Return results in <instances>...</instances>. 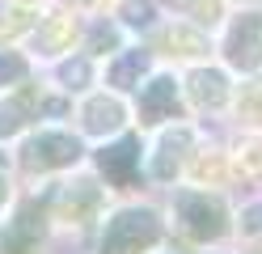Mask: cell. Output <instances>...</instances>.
<instances>
[{
    "instance_id": "52a82bcc",
    "label": "cell",
    "mask_w": 262,
    "mask_h": 254,
    "mask_svg": "<svg viewBox=\"0 0 262 254\" xmlns=\"http://www.w3.org/2000/svg\"><path fill=\"white\" fill-rule=\"evenodd\" d=\"M136 161H140V140H136V135H123L119 144H106L102 157H97L102 174H106L114 186H127L131 178H136Z\"/></svg>"
},
{
    "instance_id": "7c38bea8",
    "label": "cell",
    "mask_w": 262,
    "mask_h": 254,
    "mask_svg": "<svg viewBox=\"0 0 262 254\" xmlns=\"http://www.w3.org/2000/svg\"><path fill=\"white\" fill-rule=\"evenodd\" d=\"M76 34V17L72 13H51L47 22L38 26V47L42 51H63Z\"/></svg>"
},
{
    "instance_id": "277c9868",
    "label": "cell",
    "mask_w": 262,
    "mask_h": 254,
    "mask_svg": "<svg viewBox=\"0 0 262 254\" xmlns=\"http://www.w3.org/2000/svg\"><path fill=\"white\" fill-rule=\"evenodd\" d=\"M228 60H233L241 72H254V68L262 64V17L258 13H250V17L237 22L233 38H228Z\"/></svg>"
},
{
    "instance_id": "cb8c5ba5",
    "label": "cell",
    "mask_w": 262,
    "mask_h": 254,
    "mask_svg": "<svg viewBox=\"0 0 262 254\" xmlns=\"http://www.w3.org/2000/svg\"><path fill=\"white\" fill-rule=\"evenodd\" d=\"M241 229H245V233H262V208H250V212H245V216H241Z\"/></svg>"
},
{
    "instance_id": "d4e9b609",
    "label": "cell",
    "mask_w": 262,
    "mask_h": 254,
    "mask_svg": "<svg viewBox=\"0 0 262 254\" xmlns=\"http://www.w3.org/2000/svg\"><path fill=\"white\" fill-rule=\"evenodd\" d=\"M0 203H5V178H0Z\"/></svg>"
},
{
    "instance_id": "8992f818",
    "label": "cell",
    "mask_w": 262,
    "mask_h": 254,
    "mask_svg": "<svg viewBox=\"0 0 262 254\" xmlns=\"http://www.w3.org/2000/svg\"><path fill=\"white\" fill-rule=\"evenodd\" d=\"M38 233H42V208L38 203H26L17 212V220L5 229V237H0V250L5 254H34L38 250Z\"/></svg>"
},
{
    "instance_id": "5b68a950",
    "label": "cell",
    "mask_w": 262,
    "mask_h": 254,
    "mask_svg": "<svg viewBox=\"0 0 262 254\" xmlns=\"http://www.w3.org/2000/svg\"><path fill=\"white\" fill-rule=\"evenodd\" d=\"M97 203H102L97 186L76 182V186H59V195L51 199V208H55V216H59V220H68V225H85V220H93Z\"/></svg>"
},
{
    "instance_id": "ba28073f",
    "label": "cell",
    "mask_w": 262,
    "mask_h": 254,
    "mask_svg": "<svg viewBox=\"0 0 262 254\" xmlns=\"http://www.w3.org/2000/svg\"><path fill=\"white\" fill-rule=\"evenodd\" d=\"M140 110H144V119H169V114H178V85L169 76L148 81V89H144V97H140Z\"/></svg>"
},
{
    "instance_id": "603a6c76",
    "label": "cell",
    "mask_w": 262,
    "mask_h": 254,
    "mask_svg": "<svg viewBox=\"0 0 262 254\" xmlns=\"http://www.w3.org/2000/svg\"><path fill=\"white\" fill-rule=\"evenodd\" d=\"M106 47H114V30L110 26H97L93 30V51H106Z\"/></svg>"
},
{
    "instance_id": "3957f363",
    "label": "cell",
    "mask_w": 262,
    "mask_h": 254,
    "mask_svg": "<svg viewBox=\"0 0 262 254\" xmlns=\"http://www.w3.org/2000/svg\"><path fill=\"white\" fill-rule=\"evenodd\" d=\"M76 157H80V144L72 135H63V131H42L21 148L26 169H59V165H72Z\"/></svg>"
},
{
    "instance_id": "484cf974",
    "label": "cell",
    "mask_w": 262,
    "mask_h": 254,
    "mask_svg": "<svg viewBox=\"0 0 262 254\" xmlns=\"http://www.w3.org/2000/svg\"><path fill=\"white\" fill-rule=\"evenodd\" d=\"M0 22H5V13H0Z\"/></svg>"
},
{
    "instance_id": "7a4b0ae2",
    "label": "cell",
    "mask_w": 262,
    "mask_h": 254,
    "mask_svg": "<svg viewBox=\"0 0 262 254\" xmlns=\"http://www.w3.org/2000/svg\"><path fill=\"white\" fill-rule=\"evenodd\" d=\"M178 216L190 237L199 242H216V237L228 229V216H224V203L211 199V195H199V191H182L178 195Z\"/></svg>"
},
{
    "instance_id": "ffe728a7",
    "label": "cell",
    "mask_w": 262,
    "mask_h": 254,
    "mask_svg": "<svg viewBox=\"0 0 262 254\" xmlns=\"http://www.w3.org/2000/svg\"><path fill=\"white\" fill-rule=\"evenodd\" d=\"M123 22L127 26H148L152 22V5H148V0H131V5L123 9Z\"/></svg>"
},
{
    "instance_id": "9a60e30c",
    "label": "cell",
    "mask_w": 262,
    "mask_h": 254,
    "mask_svg": "<svg viewBox=\"0 0 262 254\" xmlns=\"http://www.w3.org/2000/svg\"><path fill=\"white\" fill-rule=\"evenodd\" d=\"M144 68H148V55H144V51H127V55L110 68V85H119V89H131V85L144 76Z\"/></svg>"
},
{
    "instance_id": "9c48e42d",
    "label": "cell",
    "mask_w": 262,
    "mask_h": 254,
    "mask_svg": "<svg viewBox=\"0 0 262 254\" xmlns=\"http://www.w3.org/2000/svg\"><path fill=\"white\" fill-rule=\"evenodd\" d=\"M190 97L199 102V106H224V97H228L224 72H216V68H199V72L190 76Z\"/></svg>"
},
{
    "instance_id": "6da1fadb",
    "label": "cell",
    "mask_w": 262,
    "mask_h": 254,
    "mask_svg": "<svg viewBox=\"0 0 262 254\" xmlns=\"http://www.w3.org/2000/svg\"><path fill=\"white\" fill-rule=\"evenodd\" d=\"M157 237H161V220H157L152 212L131 208V212H119V216L106 225L102 254H140V250H148Z\"/></svg>"
},
{
    "instance_id": "ac0fdd59",
    "label": "cell",
    "mask_w": 262,
    "mask_h": 254,
    "mask_svg": "<svg viewBox=\"0 0 262 254\" xmlns=\"http://www.w3.org/2000/svg\"><path fill=\"white\" fill-rule=\"evenodd\" d=\"M21 76H26V60L13 55V51H5V55H0V85H13Z\"/></svg>"
},
{
    "instance_id": "7402d4cb",
    "label": "cell",
    "mask_w": 262,
    "mask_h": 254,
    "mask_svg": "<svg viewBox=\"0 0 262 254\" xmlns=\"http://www.w3.org/2000/svg\"><path fill=\"white\" fill-rule=\"evenodd\" d=\"M194 178H220V161L216 157H203L199 165H194Z\"/></svg>"
},
{
    "instance_id": "5bb4252c",
    "label": "cell",
    "mask_w": 262,
    "mask_h": 254,
    "mask_svg": "<svg viewBox=\"0 0 262 254\" xmlns=\"http://www.w3.org/2000/svg\"><path fill=\"white\" fill-rule=\"evenodd\" d=\"M161 47H169V55H203L207 43L199 30H186V26H169L161 34Z\"/></svg>"
},
{
    "instance_id": "44dd1931",
    "label": "cell",
    "mask_w": 262,
    "mask_h": 254,
    "mask_svg": "<svg viewBox=\"0 0 262 254\" xmlns=\"http://www.w3.org/2000/svg\"><path fill=\"white\" fill-rule=\"evenodd\" d=\"M262 110V81H254V85H245V97H241V114H258Z\"/></svg>"
},
{
    "instance_id": "4fadbf2b",
    "label": "cell",
    "mask_w": 262,
    "mask_h": 254,
    "mask_svg": "<svg viewBox=\"0 0 262 254\" xmlns=\"http://www.w3.org/2000/svg\"><path fill=\"white\" fill-rule=\"evenodd\" d=\"M34 114V89H17L9 102H0V135H9V131H17L26 119Z\"/></svg>"
},
{
    "instance_id": "e0dca14e",
    "label": "cell",
    "mask_w": 262,
    "mask_h": 254,
    "mask_svg": "<svg viewBox=\"0 0 262 254\" xmlns=\"http://www.w3.org/2000/svg\"><path fill=\"white\" fill-rule=\"evenodd\" d=\"M182 9L194 13V22H220V0H182Z\"/></svg>"
},
{
    "instance_id": "2e32d148",
    "label": "cell",
    "mask_w": 262,
    "mask_h": 254,
    "mask_svg": "<svg viewBox=\"0 0 262 254\" xmlns=\"http://www.w3.org/2000/svg\"><path fill=\"white\" fill-rule=\"evenodd\" d=\"M237 169L241 178H262V140H245L237 148Z\"/></svg>"
},
{
    "instance_id": "d6986e66",
    "label": "cell",
    "mask_w": 262,
    "mask_h": 254,
    "mask_svg": "<svg viewBox=\"0 0 262 254\" xmlns=\"http://www.w3.org/2000/svg\"><path fill=\"white\" fill-rule=\"evenodd\" d=\"M59 76H63V85L80 89V85H89V64H85V60H68V64L59 68Z\"/></svg>"
},
{
    "instance_id": "30bf717a",
    "label": "cell",
    "mask_w": 262,
    "mask_h": 254,
    "mask_svg": "<svg viewBox=\"0 0 262 254\" xmlns=\"http://www.w3.org/2000/svg\"><path fill=\"white\" fill-rule=\"evenodd\" d=\"M186 148H190V131H186V127L169 131L165 140H161V148H157L152 174H157V178H173V169H178V161H182V152H186Z\"/></svg>"
},
{
    "instance_id": "8fae6325",
    "label": "cell",
    "mask_w": 262,
    "mask_h": 254,
    "mask_svg": "<svg viewBox=\"0 0 262 254\" xmlns=\"http://www.w3.org/2000/svg\"><path fill=\"white\" fill-rule=\"evenodd\" d=\"M85 127L93 135H106V131H119L123 127V106L114 97H93L85 106Z\"/></svg>"
}]
</instances>
